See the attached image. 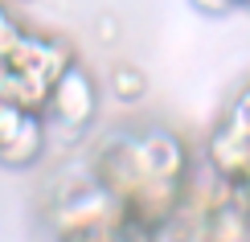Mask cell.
Masks as SVG:
<instances>
[{"label": "cell", "instance_id": "5bb4252c", "mask_svg": "<svg viewBox=\"0 0 250 242\" xmlns=\"http://www.w3.org/2000/svg\"><path fill=\"white\" fill-rule=\"evenodd\" d=\"M4 99H8V66L0 62V103H4Z\"/></svg>", "mask_w": 250, "mask_h": 242}, {"label": "cell", "instance_id": "3957f363", "mask_svg": "<svg viewBox=\"0 0 250 242\" xmlns=\"http://www.w3.org/2000/svg\"><path fill=\"white\" fill-rule=\"evenodd\" d=\"M135 160H140L144 181H164L181 185L193 173V152L181 132L172 128H144L135 132Z\"/></svg>", "mask_w": 250, "mask_h": 242}, {"label": "cell", "instance_id": "9a60e30c", "mask_svg": "<svg viewBox=\"0 0 250 242\" xmlns=\"http://www.w3.org/2000/svg\"><path fill=\"white\" fill-rule=\"evenodd\" d=\"M234 4H238V8H250V0H234Z\"/></svg>", "mask_w": 250, "mask_h": 242}, {"label": "cell", "instance_id": "5b68a950", "mask_svg": "<svg viewBox=\"0 0 250 242\" xmlns=\"http://www.w3.org/2000/svg\"><path fill=\"white\" fill-rule=\"evenodd\" d=\"M205 164H209L213 176H222L230 185L250 181V140L238 135L230 123H217L205 140Z\"/></svg>", "mask_w": 250, "mask_h": 242}, {"label": "cell", "instance_id": "8992f818", "mask_svg": "<svg viewBox=\"0 0 250 242\" xmlns=\"http://www.w3.org/2000/svg\"><path fill=\"white\" fill-rule=\"evenodd\" d=\"M45 144H49V128H45V115H25L21 132L0 148V164L4 168H29L45 156Z\"/></svg>", "mask_w": 250, "mask_h": 242}, {"label": "cell", "instance_id": "ba28073f", "mask_svg": "<svg viewBox=\"0 0 250 242\" xmlns=\"http://www.w3.org/2000/svg\"><path fill=\"white\" fill-rule=\"evenodd\" d=\"M8 103H17L21 111H33V115H45V103H49V87L29 74H17L8 70Z\"/></svg>", "mask_w": 250, "mask_h": 242}, {"label": "cell", "instance_id": "9c48e42d", "mask_svg": "<svg viewBox=\"0 0 250 242\" xmlns=\"http://www.w3.org/2000/svg\"><path fill=\"white\" fill-rule=\"evenodd\" d=\"M107 87L119 103H140L144 90H148V78H144V70L135 62H115L111 74H107Z\"/></svg>", "mask_w": 250, "mask_h": 242}, {"label": "cell", "instance_id": "52a82bcc", "mask_svg": "<svg viewBox=\"0 0 250 242\" xmlns=\"http://www.w3.org/2000/svg\"><path fill=\"white\" fill-rule=\"evenodd\" d=\"M144 242H209L205 238V218L176 205L168 218H160V222L144 234Z\"/></svg>", "mask_w": 250, "mask_h": 242}, {"label": "cell", "instance_id": "30bf717a", "mask_svg": "<svg viewBox=\"0 0 250 242\" xmlns=\"http://www.w3.org/2000/svg\"><path fill=\"white\" fill-rule=\"evenodd\" d=\"M222 123H230L238 135H246V140H250V82L230 94V103H226V119H222Z\"/></svg>", "mask_w": 250, "mask_h": 242}, {"label": "cell", "instance_id": "6da1fadb", "mask_svg": "<svg viewBox=\"0 0 250 242\" xmlns=\"http://www.w3.org/2000/svg\"><path fill=\"white\" fill-rule=\"evenodd\" d=\"M95 115H99V82L82 62H70L58 74V82L49 87L45 119H54L66 132H82L95 123Z\"/></svg>", "mask_w": 250, "mask_h": 242}, {"label": "cell", "instance_id": "2e32d148", "mask_svg": "<svg viewBox=\"0 0 250 242\" xmlns=\"http://www.w3.org/2000/svg\"><path fill=\"white\" fill-rule=\"evenodd\" d=\"M131 242H144V234H135V238H131Z\"/></svg>", "mask_w": 250, "mask_h": 242}, {"label": "cell", "instance_id": "7a4b0ae2", "mask_svg": "<svg viewBox=\"0 0 250 242\" xmlns=\"http://www.w3.org/2000/svg\"><path fill=\"white\" fill-rule=\"evenodd\" d=\"M90 176L103 193H111L115 201H131L135 193L144 189V173L140 160H135V132H115L95 148L90 156Z\"/></svg>", "mask_w": 250, "mask_h": 242}, {"label": "cell", "instance_id": "8fae6325", "mask_svg": "<svg viewBox=\"0 0 250 242\" xmlns=\"http://www.w3.org/2000/svg\"><path fill=\"white\" fill-rule=\"evenodd\" d=\"M25 33V25H21V17L8 8V0H0V62L8 58V49L17 45V37Z\"/></svg>", "mask_w": 250, "mask_h": 242}, {"label": "cell", "instance_id": "7c38bea8", "mask_svg": "<svg viewBox=\"0 0 250 242\" xmlns=\"http://www.w3.org/2000/svg\"><path fill=\"white\" fill-rule=\"evenodd\" d=\"M25 115H33V111H21L17 103H0V148H4L8 140H13V135L21 132V123H25Z\"/></svg>", "mask_w": 250, "mask_h": 242}, {"label": "cell", "instance_id": "4fadbf2b", "mask_svg": "<svg viewBox=\"0 0 250 242\" xmlns=\"http://www.w3.org/2000/svg\"><path fill=\"white\" fill-rule=\"evenodd\" d=\"M189 4L197 8V13H205V17H226L230 8H238L234 0H189Z\"/></svg>", "mask_w": 250, "mask_h": 242}, {"label": "cell", "instance_id": "277c9868", "mask_svg": "<svg viewBox=\"0 0 250 242\" xmlns=\"http://www.w3.org/2000/svg\"><path fill=\"white\" fill-rule=\"evenodd\" d=\"M70 62H78V54H74V45H70L66 37L25 29V33L17 37V45L8 49L4 66L17 70V74H29V78H37V82H45V87H54L58 74L70 66Z\"/></svg>", "mask_w": 250, "mask_h": 242}]
</instances>
